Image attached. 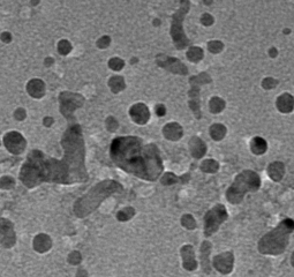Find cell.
<instances>
[{
    "label": "cell",
    "mask_w": 294,
    "mask_h": 277,
    "mask_svg": "<svg viewBox=\"0 0 294 277\" xmlns=\"http://www.w3.org/2000/svg\"><path fill=\"white\" fill-rule=\"evenodd\" d=\"M64 157L56 160L42 151L34 150L23 164L20 179L27 187H35L43 181L73 184L88 179L85 167V142L81 127H69L63 138Z\"/></svg>",
    "instance_id": "6da1fadb"
},
{
    "label": "cell",
    "mask_w": 294,
    "mask_h": 277,
    "mask_svg": "<svg viewBox=\"0 0 294 277\" xmlns=\"http://www.w3.org/2000/svg\"><path fill=\"white\" fill-rule=\"evenodd\" d=\"M111 159L121 170L141 179L154 181L163 171V162L156 144H144L138 136H120L111 143Z\"/></svg>",
    "instance_id": "7a4b0ae2"
},
{
    "label": "cell",
    "mask_w": 294,
    "mask_h": 277,
    "mask_svg": "<svg viewBox=\"0 0 294 277\" xmlns=\"http://www.w3.org/2000/svg\"><path fill=\"white\" fill-rule=\"evenodd\" d=\"M121 189V185L115 183V181H103V183L95 186L94 188H91L88 194H86L83 197H81L76 202L74 206V212L80 217L87 216L96 209L105 197L111 195L112 193L120 192Z\"/></svg>",
    "instance_id": "3957f363"
},
{
    "label": "cell",
    "mask_w": 294,
    "mask_h": 277,
    "mask_svg": "<svg viewBox=\"0 0 294 277\" xmlns=\"http://www.w3.org/2000/svg\"><path fill=\"white\" fill-rule=\"evenodd\" d=\"M294 230V222L285 220L261 239L260 251L267 254H279L285 250L288 243V234Z\"/></svg>",
    "instance_id": "277c9868"
},
{
    "label": "cell",
    "mask_w": 294,
    "mask_h": 277,
    "mask_svg": "<svg viewBox=\"0 0 294 277\" xmlns=\"http://www.w3.org/2000/svg\"><path fill=\"white\" fill-rule=\"evenodd\" d=\"M246 185H251V186H256V187H259V185H260L259 176L256 175V173H253L249 171H246L241 173L240 176H238V178L234 181L233 187H232L229 191V193H227L229 199H232L231 202H233V204L239 202L240 200H241L243 193H246L247 191L251 189Z\"/></svg>",
    "instance_id": "5b68a950"
},
{
    "label": "cell",
    "mask_w": 294,
    "mask_h": 277,
    "mask_svg": "<svg viewBox=\"0 0 294 277\" xmlns=\"http://www.w3.org/2000/svg\"><path fill=\"white\" fill-rule=\"evenodd\" d=\"M188 8L189 4L187 2L181 3V7L179 8V11L173 16L171 34L173 36V39H175L177 49H184L185 45L187 44V39H186L184 30H182V20H184V16L187 13Z\"/></svg>",
    "instance_id": "8992f818"
},
{
    "label": "cell",
    "mask_w": 294,
    "mask_h": 277,
    "mask_svg": "<svg viewBox=\"0 0 294 277\" xmlns=\"http://www.w3.org/2000/svg\"><path fill=\"white\" fill-rule=\"evenodd\" d=\"M227 215L223 206H217L206 214L205 216V234L210 235L218 229L221 223L226 220Z\"/></svg>",
    "instance_id": "52a82bcc"
},
{
    "label": "cell",
    "mask_w": 294,
    "mask_h": 277,
    "mask_svg": "<svg viewBox=\"0 0 294 277\" xmlns=\"http://www.w3.org/2000/svg\"><path fill=\"white\" fill-rule=\"evenodd\" d=\"M4 141H5V146L8 151L13 152V154H20L26 148V141H24L22 135L16 133V132H11V133L6 134Z\"/></svg>",
    "instance_id": "ba28073f"
},
{
    "label": "cell",
    "mask_w": 294,
    "mask_h": 277,
    "mask_svg": "<svg viewBox=\"0 0 294 277\" xmlns=\"http://www.w3.org/2000/svg\"><path fill=\"white\" fill-rule=\"evenodd\" d=\"M80 97L78 95H74L70 93H63L60 96V101H61V112H63L64 115L66 117H69V114L72 113V111L75 109V107L80 106L76 103H81L82 102H76L75 100Z\"/></svg>",
    "instance_id": "9c48e42d"
},
{
    "label": "cell",
    "mask_w": 294,
    "mask_h": 277,
    "mask_svg": "<svg viewBox=\"0 0 294 277\" xmlns=\"http://www.w3.org/2000/svg\"><path fill=\"white\" fill-rule=\"evenodd\" d=\"M144 110H147V107L142 104H139V105H135V106L132 107L131 114H132V118H133L135 121V123H138V124H146L147 123L148 114L141 113V112H143Z\"/></svg>",
    "instance_id": "30bf717a"
},
{
    "label": "cell",
    "mask_w": 294,
    "mask_h": 277,
    "mask_svg": "<svg viewBox=\"0 0 294 277\" xmlns=\"http://www.w3.org/2000/svg\"><path fill=\"white\" fill-rule=\"evenodd\" d=\"M27 89L34 97H42L44 95V84L39 80H32L29 82Z\"/></svg>",
    "instance_id": "8fae6325"
},
{
    "label": "cell",
    "mask_w": 294,
    "mask_h": 277,
    "mask_svg": "<svg viewBox=\"0 0 294 277\" xmlns=\"http://www.w3.org/2000/svg\"><path fill=\"white\" fill-rule=\"evenodd\" d=\"M34 247L36 251L43 253V252H47L50 247H51V241H50V238L48 237V235L39 234L38 237L35 238Z\"/></svg>",
    "instance_id": "7c38bea8"
},
{
    "label": "cell",
    "mask_w": 294,
    "mask_h": 277,
    "mask_svg": "<svg viewBox=\"0 0 294 277\" xmlns=\"http://www.w3.org/2000/svg\"><path fill=\"white\" fill-rule=\"evenodd\" d=\"M0 232L3 234V244H6L7 243V247L12 246L11 243H10V234L14 235L13 233V230H12V224L11 222L5 221V220H2L0 221Z\"/></svg>",
    "instance_id": "4fadbf2b"
},
{
    "label": "cell",
    "mask_w": 294,
    "mask_h": 277,
    "mask_svg": "<svg viewBox=\"0 0 294 277\" xmlns=\"http://www.w3.org/2000/svg\"><path fill=\"white\" fill-rule=\"evenodd\" d=\"M250 146L253 152H255V154H263V152L267 150V143L261 138L253 139Z\"/></svg>",
    "instance_id": "5bb4252c"
},
{
    "label": "cell",
    "mask_w": 294,
    "mask_h": 277,
    "mask_svg": "<svg viewBox=\"0 0 294 277\" xmlns=\"http://www.w3.org/2000/svg\"><path fill=\"white\" fill-rule=\"evenodd\" d=\"M70 51V44L67 42V41H61L59 43V52L61 55H67V53Z\"/></svg>",
    "instance_id": "9a60e30c"
},
{
    "label": "cell",
    "mask_w": 294,
    "mask_h": 277,
    "mask_svg": "<svg viewBox=\"0 0 294 277\" xmlns=\"http://www.w3.org/2000/svg\"><path fill=\"white\" fill-rule=\"evenodd\" d=\"M278 167H279V170H280V169H283V168H284V167H283V164H278ZM270 168H271V169H273V167H272V165H270ZM273 170H275V169H273ZM275 172H277V170H275ZM281 172H283V170H280V172H279V175H278V176H277V177H276L275 175H273V176H272L271 178H273V177H275V179H276V180H277V179H279V178H280L281 176H283V173H281Z\"/></svg>",
    "instance_id": "2e32d148"
},
{
    "label": "cell",
    "mask_w": 294,
    "mask_h": 277,
    "mask_svg": "<svg viewBox=\"0 0 294 277\" xmlns=\"http://www.w3.org/2000/svg\"><path fill=\"white\" fill-rule=\"evenodd\" d=\"M157 114L158 115H164L165 114V109L164 106H158V109H157Z\"/></svg>",
    "instance_id": "e0dca14e"
},
{
    "label": "cell",
    "mask_w": 294,
    "mask_h": 277,
    "mask_svg": "<svg viewBox=\"0 0 294 277\" xmlns=\"http://www.w3.org/2000/svg\"><path fill=\"white\" fill-rule=\"evenodd\" d=\"M76 277H88V276H87V272L85 270H78Z\"/></svg>",
    "instance_id": "ac0fdd59"
}]
</instances>
